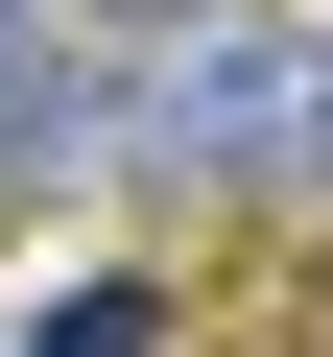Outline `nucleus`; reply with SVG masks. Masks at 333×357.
<instances>
[{
    "label": "nucleus",
    "mask_w": 333,
    "mask_h": 357,
    "mask_svg": "<svg viewBox=\"0 0 333 357\" xmlns=\"http://www.w3.org/2000/svg\"><path fill=\"white\" fill-rule=\"evenodd\" d=\"M166 24H215V0H72V48H166Z\"/></svg>",
    "instance_id": "nucleus-4"
},
{
    "label": "nucleus",
    "mask_w": 333,
    "mask_h": 357,
    "mask_svg": "<svg viewBox=\"0 0 333 357\" xmlns=\"http://www.w3.org/2000/svg\"><path fill=\"white\" fill-rule=\"evenodd\" d=\"M166 333H191V262H95V286H48L0 357H166Z\"/></svg>",
    "instance_id": "nucleus-3"
},
{
    "label": "nucleus",
    "mask_w": 333,
    "mask_h": 357,
    "mask_svg": "<svg viewBox=\"0 0 333 357\" xmlns=\"http://www.w3.org/2000/svg\"><path fill=\"white\" fill-rule=\"evenodd\" d=\"M309 96H333V24L309 0H215V24H166V48H95V167L166 191V215L309 191Z\"/></svg>",
    "instance_id": "nucleus-1"
},
{
    "label": "nucleus",
    "mask_w": 333,
    "mask_h": 357,
    "mask_svg": "<svg viewBox=\"0 0 333 357\" xmlns=\"http://www.w3.org/2000/svg\"><path fill=\"white\" fill-rule=\"evenodd\" d=\"M95 167V48H72V0H0V215H48Z\"/></svg>",
    "instance_id": "nucleus-2"
}]
</instances>
